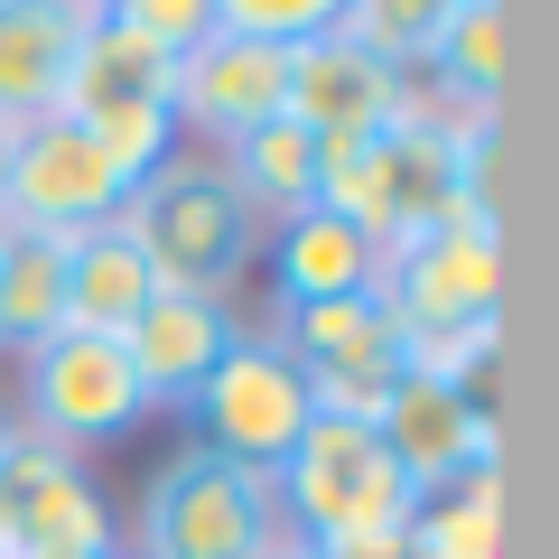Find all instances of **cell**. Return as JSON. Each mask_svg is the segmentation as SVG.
<instances>
[{"instance_id": "6da1fadb", "label": "cell", "mask_w": 559, "mask_h": 559, "mask_svg": "<svg viewBox=\"0 0 559 559\" xmlns=\"http://www.w3.org/2000/svg\"><path fill=\"white\" fill-rule=\"evenodd\" d=\"M121 224H131V242L150 252L159 289H187V299H234L242 280H252V252H261L252 205L234 197L224 159H205V150L159 159L131 197H121Z\"/></svg>"}, {"instance_id": "7a4b0ae2", "label": "cell", "mask_w": 559, "mask_h": 559, "mask_svg": "<svg viewBox=\"0 0 559 559\" xmlns=\"http://www.w3.org/2000/svg\"><path fill=\"white\" fill-rule=\"evenodd\" d=\"M280 540L271 476L215 457V448H168L131 495L121 522V559H261Z\"/></svg>"}, {"instance_id": "3957f363", "label": "cell", "mask_w": 559, "mask_h": 559, "mask_svg": "<svg viewBox=\"0 0 559 559\" xmlns=\"http://www.w3.org/2000/svg\"><path fill=\"white\" fill-rule=\"evenodd\" d=\"M271 503H280V540L299 550H336V540H373L411 522V485L382 457L373 419H308L299 448L271 466Z\"/></svg>"}, {"instance_id": "277c9868", "label": "cell", "mask_w": 559, "mask_h": 559, "mask_svg": "<svg viewBox=\"0 0 559 559\" xmlns=\"http://www.w3.org/2000/svg\"><path fill=\"white\" fill-rule=\"evenodd\" d=\"M261 336L289 355L318 419H382V401L401 392V326L373 289L364 299H271Z\"/></svg>"}, {"instance_id": "5b68a950", "label": "cell", "mask_w": 559, "mask_h": 559, "mask_svg": "<svg viewBox=\"0 0 559 559\" xmlns=\"http://www.w3.org/2000/svg\"><path fill=\"white\" fill-rule=\"evenodd\" d=\"M28 429V439L66 448V457L94 466V448H121L150 419V392H140L131 355H121V336H47L38 355L20 364V411H10Z\"/></svg>"}, {"instance_id": "8992f818", "label": "cell", "mask_w": 559, "mask_h": 559, "mask_svg": "<svg viewBox=\"0 0 559 559\" xmlns=\"http://www.w3.org/2000/svg\"><path fill=\"white\" fill-rule=\"evenodd\" d=\"M112 550H121V522L94 466L10 419V439H0V559H112Z\"/></svg>"}, {"instance_id": "52a82bcc", "label": "cell", "mask_w": 559, "mask_h": 559, "mask_svg": "<svg viewBox=\"0 0 559 559\" xmlns=\"http://www.w3.org/2000/svg\"><path fill=\"white\" fill-rule=\"evenodd\" d=\"M382 308L392 326H457V318H503V224L495 205H457L429 234L382 252Z\"/></svg>"}, {"instance_id": "ba28073f", "label": "cell", "mask_w": 559, "mask_h": 559, "mask_svg": "<svg viewBox=\"0 0 559 559\" xmlns=\"http://www.w3.org/2000/svg\"><path fill=\"white\" fill-rule=\"evenodd\" d=\"M121 197H131V187L103 168V150L66 112L10 131V168H0V224H10V234L75 242V234H94V224H112Z\"/></svg>"}, {"instance_id": "9c48e42d", "label": "cell", "mask_w": 559, "mask_h": 559, "mask_svg": "<svg viewBox=\"0 0 559 559\" xmlns=\"http://www.w3.org/2000/svg\"><path fill=\"white\" fill-rule=\"evenodd\" d=\"M187 419H197V448H215V457L271 476V466L299 448V429H308L318 411H308V382L289 373V355H280L271 336H242L234 355L197 382Z\"/></svg>"}, {"instance_id": "30bf717a", "label": "cell", "mask_w": 559, "mask_h": 559, "mask_svg": "<svg viewBox=\"0 0 559 559\" xmlns=\"http://www.w3.org/2000/svg\"><path fill=\"white\" fill-rule=\"evenodd\" d=\"M280 94H289V47H252L224 38L215 10H205V38L178 57V84H168V121H178L187 150H234L242 131L280 121Z\"/></svg>"}, {"instance_id": "8fae6325", "label": "cell", "mask_w": 559, "mask_h": 559, "mask_svg": "<svg viewBox=\"0 0 559 559\" xmlns=\"http://www.w3.org/2000/svg\"><path fill=\"white\" fill-rule=\"evenodd\" d=\"M411 103H419V84H401L392 66H373L355 38H336V28L289 47V94H280V112L299 121L318 150H355V140L392 131Z\"/></svg>"}, {"instance_id": "7c38bea8", "label": "cell", "mask_w": 559, "mask_h": 559, "mask_svg": "<svg viewBox=\"0 0 559 559\" xmlns=\"http://www.w3.org/2000/svg\"><path fill=\"white\" fill-rule=\"evenodd\" d=\"M373 439H382V457L401 466L411 495H439V485H466V476L495 466V411L466 401V392H448V382L401 373V392L382 401V419H373Z\"/></svg>"}, {"instance_id": "4fadbf2b", "label": "cell", "mask_w": 559, "mask_h": 559, "mask_svg": "<svg viewBox=\"0 0 559 559\" xmlns=\"http://www.w3.org/2000/svg\"><path fill=\"white\" fill-rule=\"evenodd\" d=\"M242 336H252V326L234 318V299H187V289H159V299L121 326V355H131L150 411H187V401H197V382L215 373Z\"/></svg>"}, {"instance_id": "5bb4252c", "label": "cell", "mask_w": 559, "mask_h": 559, "mask_svg": "<svg viewBox=\"0 0 559 559\" xmlns=\"http://www.w3.org/2000/svg\"><path fill=\"white\" fill-rule=\"evenodd\" d=\"M84 20H94V0H0V131L57 112Z\"/></svg>"}, {"instance_id": "9a60e30c", "label": "cell", "mask_w": 559, "mask_h": 559, "mask_svg": "<svg viewBox=\"0 0 559 559\" xmlns=\"http://www.w3.org/2000/svg\"><path fill=\"white\" fill-rule=\"evenodd\" d=\"M364 289H382V242L373 234H355L326 205L271 224V299H364Z\"/></svg>"}, {"instance_id": "2e32d148", "label": "cell", "mask_w": 559, "mask_h": 559, "mask_svg": "<svg viewBox=\"0 0 559 559\" xmlns=\"http://www.w3.org/2000/svg\"><path fill=\"white\" fill-rule=\"evenodd\" d=\"M168 84H178V66H168V57H150L140 38H121V28L103 20V0H94V20H84V38H75V66H66L57 112H66V121L168 112Z\"/></svg>"}, {"instance_id": "e0dca14e", "label": "cell", "mask_w": 559, "mask_h": 559, "mask_svg": "<svg viewBox=\"0 0 559 559\" xmlns=\"http://www.w3.org/2000/svg\"><path fill=\"white\" fill-rule=\"evenodd\" d=\"M150 299H159V271H150V252L131 242L121 215L66 242V326L75 336H121Z\"/></svg>"}, {"instance_id": "ac0fdd59", "label": "cell", "mask_w": 559, "mask_h": 559, "mask_svg": "<svg viewBox=\"0 0 559 559\" xmlns=\"http://www.w3.org/2000/svg\"><path fill=\"white\" fill-rule=\"evenodd\" d=\"M503 66H513V10L495 0H439V38H429V103L439 112H495Z\"/></svg>"}, {"instance_id": "d6986e66", "label": "cell", "mask_w": 559, "mask_h": 559, "mask_svg": "<svg viewBox=\"0 0 559 559\" xmlns=\"http://www.w3.org/2000/svg\"><path fill=\"white\" fill-rule=\"evenodd\" d=\"M215 159H224V178H234V197L252 205V224H261V234L318 205V140H308L289 112H280V121H261V131H242L234 150H215Z\"/></svg>"}, {"instance_id": "ffe728a7", "label": "cell", "mask_w": 559, "mask_h": 559, "mask_svg": "<svg viewBox=\"0 0 559 559\" xmlns=\"http://www.w3.org/2000/svg\"><path fill=\"white\" fill-rule=\"evenodd\" d=\"M47 336H66V242L0 224V355L28 364Z\"/></svg>"}, {"instance_id": "44dd1931", "label": "cell", "mask_w": 559, "mask_h": 559, "mask_svg": "<svg viewBox=\"0 0 559 559\" xmlns=\"http://www.w3.org/2000/svg\"><path fill=\"white\" fill-rule=\"evenodd\" d=\"M401 559H503V485H495V466L466 476V485L419 495L411 522H401Z\"/></svg>"}, {"instance_id": "7402d4cb", "label": "cell", "mask_w": 559, "mask_h": 559, "mask_svg": "<svg viewBox=\"0 0 559 559\" xmlns=\"http://www.w3.org/2000/svg\"><path fill=\"white\" fill-rule=\"evenodd\" d=\"M336 38H355L373 66L411 84L429 66V38H439V0H336Z\"/></svg>"}, {"instance_id": "603a6c76", "label": "cell", "mask_w": 559, "mask_h": 559, "mask_svg": "<svg viewBox=\"0 0 559 559\" xmlns=\"http://www.w3.org/2000/svg\"><path fill=\"white\" fill-rule=\"evenodd\" d=\"M224 38H252V47H299L336 28V0H205Z\"/></svg>"}, {"instance_id": "cb8c5ba5", "label": "cell", "mask_w": 559, "mask_h": 559, "mask_svg": "<svg viewBox=\"0 0 559 559\" xmlns=\"http://www.w3.org/2000/svg\"><path fill=\"white\" fill-rule=\"evenodd\" d=\"M103 20H112L121 38H140L150 57H168V66H178L187 47L205 38V0H103Z\"/></svg>"}, {"instance_id": "d4e9b609", "label": "cell", "mask_w": 559, "mask_h": 559, "mask_svg": "<svg viewBox=\"0 0 559 559\" xmlns=\"http://www.w3.org/2000/svg\"><path fill=\"white\" fill-rule=\"evenodd\" d=\"M261 559H308V550H299V540H271V550H261Z\"/></svg>"}, {"instance_id": "484cf974", "label": "cell", "mask_w": 559, "mask_h": 559, "mask_svg": "<svg viewBox=\"0 0 559 559\" xmlns=\"http://www.w3.org/2000/svg\"><path fill=\"white\" fill-rule=\"evenodd\" d=\"M0 168H10V131H0Z\"/></svg>"}, {"instance_id": "4316f807", "label": "cell", "mask_w": 559, "mask_h": 559, "mask_svg": "<svg viewBox=\"0 0 559 559\" xmlns=\"http://www.w3.org/2000/svg\"><path fill=\"white\" fill-rule=\"evenodd\" d=\"M0 439H10V411H0Z\"/></svg>"}, {"instance_id": "83f0119b", "label": "cell", "mask_w": 559, "mask_h": 559, "mask_svg": "<svg viewBox=\"0 0 559 559\" xmlns=\"http://www.w3.org/2000/svg\"><path fill=\"white\" fill-rule=\"evenodd\" d=\"M112 559H121V550H112Z\"/></svg>"}]
</instances>
